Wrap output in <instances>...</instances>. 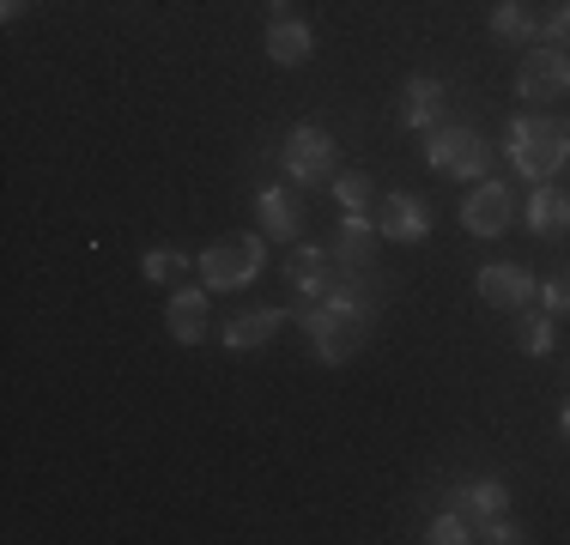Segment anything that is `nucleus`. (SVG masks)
Returning <instances> with one entry per match:
<instances>
[{"label":"nucleus","mask_w":570,"mask_h":545,"mask_svg":"<svg viewBox=\"0 0 570 545\" xmlns=\"http://www.w3.org/2000/svg\"><path fill=\"white\" fill-rule=\"evenodd\" d=\"M371 316H376V291L364 279V267H346L341 285L322 304H297V321H304L309 351L322 364H346L364 346V334H371Z\"/></svg>","instance_id":"1"},{"label":"nucleus","mask_w":570,"mask_h":545,"mask_svg":"<svg viewBox=\"0 0 570 545\" xmlns=\"http://www.w3.org/2000/svg\"><path fill=\"white\" fill-rule=\"evenodd\" d=\"M510 164L528 176V182H552V176L570 164V121L559 116H515L504 133Z\"/></svg>","instance_id":"2"},{"label":"nucleus","mask_w":570,"mask_h":545,"mask_svg":"<svg viewBox=\"0 0 570 545\" xmlns=\"http://www.w3.org/2000/svg\"><path fill=\"white\" fill-rule=\"evenodd\" d=\"M262 267H267V242L249 237V230H237V237L213 242V249L200 255V279H207V291H243Z\"/></svg>","instance_id":"3"},{"label":"nucleus","mask_w":570,"mask_h":545,"mask_svg":"<svg viewBox=\"0 0 570 545\" xmlns=\"http://www.w3.org/2000/svg\"><path fill=\"white\" fill-rule=\"evenodd\" d=\"M334 158H341V146H334V133L328 128H292L285 133V146H279V164H285V176H292L297 188H322V182H334Z\"/></svg>","instance_id":"4"},{"label":"nucleus","mask_w":570,"mask_h":545,"mask_svg":"<svg viewBox=\"0 0 570 545\" xmlns=\"http://www.w3.org/2000/svg\"><path fill=\"white\" fill-rule=\"evenodd\" d=\"M425 158H431V170L473 182V176H485V164H492V146H485L473 128H431Z\"/></svg>","instance_id":"5"},{"label":"nucleus","mask_w":570,"mask_h":545,"mask_svg":"<svg viewBox=\"0 0 570 545\" xmlns=\"http://www.w3.org/2000/svg\"><path fill=\"white\" fill-rule=\"evenodd\" d=\"M515 91H522L528 103H552L570 91V54L564 49H528L522 67H515Z\"/></svg>","instance_id":"6"},{"label":"nucleus","mask_w":570,"mask_h":545,"mask_svg":"<svg viewBox=\"0 0 570 545\" xmlns=\"http://www.w3.org/2000/svg\"><path fill=\"white\" fill-rule=\"evenodd\" d=\"M341 261H334V249H292L285 255V279H292L297 304H322V297L341 285Z\"/></svg>","instance_id":"7"},{"label":"nucleus","mask_w":570,"mask_h":545,"mask_svg":"<svg viewBox=\"0 0 570 545\" xmlns=\"http://www.w3.org/2000/svg\"><path fill=\"white\" fill-rule=\"evenodd\" d=\"M461 225H468L473 237H504L515 225V195L504 182H473V195L461 200Z\"/></svg>","instance_id":"8"},{"label":"nucleus","mask_w":570,"mask_h":545,"mask_svg":"<svg viewBox=\"0 0 570 545\" xmlns=\"http://www.w3.org/2000/svg\"><path fill=\"white\" fill-rule=\"evenodd\" d=\"M534 272L528 267H515V261H492V267H480V297L492 309H528L534 304Z\"/></svg>","instance_id":"9"},{"label":"nucleus","mask_w":570,"mask_h":545,"mask_svg":"<svg viewBox=\"0 0 570 545\" xmlns=\"http://www.w3.org/2000/svg\"><path fill=\"white\" fill-rule=\"evenodd\" d=\"M376 230H383V242H419L431 230V212L419 207L413 195H383V207H376Z\"/></svg>","instance_id":"10"},{"label":"nucleus","mask_w":570,"mask_h":545,"mask_svg":"<svg viewBox=\"0 0 570 545\" xmlns=\"http://www.w3.org/2000/svg\"><path fill=\"white\" fill-rule=\"evenodd\" d=\"M450 509H461L473 527H485L492 515L510 509V490H504V479H468V485H461L455 497H450Z\"/></svg>","instance_id":"11"},{"label":"nucleus","mask_w":570,"mask_h":545,"mask_svg":"<svg viewBox=\"0 0 570 545\" xmlns=\"http://www.w3.org/2000/svg\"><path fill=\"white\" fill-rule=\"evenodd\" d=\"M170 334L183 339V346H195V339H207V291H195V285H176L170 291V309H165Z\"/></svg>","instance_id":"12"},{"label":"nucleus","mask_w":570,"mask_h":545,"mask_svg":"<svg viewBox=\"0 0 570 545\" xmlns=\"http://www.w3.org/2000/svg\"><path fill=\"white\" fill-rule=\"evenodd\" d=\"M401 121L406 128H438L443 121V86L438 79H406V91H401Z\"/></svg>","instance_id":"13"},{"label":"nucleus","mask_w":570,"mask_h":545,"mask_svg":"<svg viewBox=\"0 0 570 545\" xmlns=\"http://www.w3.org/2000/svg\"><path fill=\"white\" fill-rule=\"evenodd\" d=\"M279 309H243V316H230L225 321V346L230 351H255V346H267V339L279 334Z\"/></svg>","instance_id":"14"},{"label":"nucleus","mask_w":570,"mask_h":545,"mask_svg":"<svg viewBox=\"0 0 570 545\" xmlns=\"http://www.w3.org/2000/svg\"><path fill=\"white\" fill-rule=\"evenodd\" d=\"M528 230H540V237H559L570 230V195L552 182H540L534 195H528Z\"/></svg>","instance_id":"15"},{"label":"nucleus","mask_w":570,"mask_h":545,"mask_svg":"<svg viewBox=\"0 0 570 545\" xmlns=\"http://www.w3.org/2000/svg\"><path fill=\"white\" fill-rule=\"evenodd\" d=\"M255 207H262L267 237L292 242L297 230H304V207H297V195H285V188H262V195H255Z\"/></svg>","instance_id":"16"},{"label":"nucleus","mask_w":570,"mask_h":545,"mask_svg":"<svg viewBox=\"0 0 570 545\" xmlns=\"http://www.w3.org/2000/svg\"><path fill=\"white\" fill-rule=\"evenodd\" d=\"M376 237H383V230H376L364 212H346V225L334 230V261H341V267H364V261H371V249H376Z\"/></svg>","instance_id":"17"},{"label":"nucleus","mask_w":570,"mask_h":545,"mask_svg":"<svg viewBox=\"0 0 570 545\" xmlns=\"http://www.w3.org/2000/svg\"><path fill=\"white\" fill-rule=\"evenodd\" d=\"M309 49H316V37H309V24L297 19H274V31H267V54H274L279 67H304Z\"/></svg>","instance_id":"18"},{"label":"nucleus","mask_w":570,"mask_h":545,"mask_svg":"<svg viewBox=\"0 0 570 545\" xmlns=\"http://www.w3.org/2000/svg\"><path fill=\"white\" fill-rule=\"evenodd\" d=\"M515 346L528 358H547L552 351V309H515Z\"/></svg>","instance_id":"19"},{"label":"nucleus","mask_w":570,"mask_h":545,"mask_svg":"<svg viewBox=\"0 0 570 545\" xmlns=\"http://www.w3.org/2000/svg\"><path fill=\"white\" fill-rule=\"evenodd\" d=\"M140 272H146L153 285H170V291H176V285H188L195 261H188V255H176V249H153V255L140 261Z\"/></svg>","instance_id":"20"},{"label":"nucleus","mask_w":570,"mask_h":545,"mask_svg":"<svg viewBox=\"0 0 570 545\" xmlns=\"http://www.w3.org/2000/svg\"><path fill=\"white\" fill-rule=\"evenodd\" d=\"M492 37H504V43H528V37H534V19H528V7L504 0V7L492 12Z\"/></svg>","instance_id":"21"},{"label":"nucleus","mask_w":570,"mask_h":545,"mask_svg":"<svg viewBox=\"0 0 570 545\" xmlns=\"http://www.w3.org/2000/svg\"><path fill=\"white\" fill-rule=\"evenodd\" d=\"M334 200H341L346 212H371V176H358V170H346V176H334Z\"/></svg>","instance_id":"22"},{"label":"nucleus","mask_w":570,"mask_h":545,"mask_svg":"<svg viewBox=\"0 0 570 545\" xmlns=\"http://www.w3.org/2000/svg\"><path fill=\"white\" fill-rule=\"evenodd\" d=\"M431 545H461V539H473V522L461 509H443L438 522H431V534H425Z\"/></svg>","instance_id":"23"},{"label":"nucleus","mask_w":570,"mask_h":545,"mask_svg":"<svg viewBox=\"0 0 570 545\" xmlns=\"http://www.w3.org/2000/svg\"><path fill=\"white\" fill-rule=\"evenodd\" d=\"M540 304H547L552 316H570V272H559V279L540 285Z\"/></svg>","instance_id":"24"},{"label":"nucleus","mask_w":570,"mask_h":545,"mask_svg":"<svg viewBox=\"0 0 570 545\" xmlns=\"http://www.w3.org/2000/svg\"><path fill=\"white\" fill-rule=\"evenodd\" d=\"M480 539H492V545H515V539H528V534L510 522V515H492V522L480 527Z\"/></svg>","instance_id":"25"},{"label":"nucleus","mask_w":570,"mask_h":545,"mask_svg":"<svg viewBox=\"0 0 570 545\" xmlns=\"http://www.w3.org/2000/svg\"><path fill=\"white\" fill-rule=\"evenodd\" d=\"M547 43H552V49H570V7H559V12L547 19Z\"/></svg>","instance_id":"26"},{"label":"nucleus","mask_w":570,"mask_h":545,"mask_svg":"<svg viewBox=\"0 0 570 545\" xmlns=\"http://www.w3.org/2000/svg\"><path fill=\"white\" fill-rule=\"evenodd\" d=\"M24 7H31V0H0V19H19Z\"/></svg>","instance_id":"27"},{"label":"nucleus","mask_w":570,"mask_h":545,"mask_svg":"<svg viewBox=\"0 0 570 545\" xmlns=\"http://www.w3.org/2000/svg\"><path fill=\"white\" fill-rule=\"evenodd\" d=\"M267 7H274V19H285V12H292V0H267Z\"/></svg>","instance_id":"28"},{"label":"nucleus","mask_w":570,"mask_h":545,"mask_svg":"<svg viewBox=\"0 0 570 545\" xmlns=\"http://www.w3.org/2000/svg\"><path fill=\"white\" fill-rule=\"evenodd\" d=\"M559 430H564V443H570V400H564V413H559Z\"/></svg>","instance_id":"29"}]
</instances>
